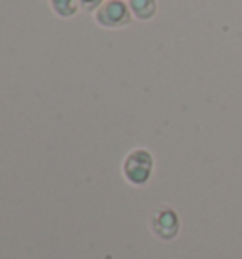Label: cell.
<instances>
[{"mask_svg":"<svg viewBox=\"0 0 242 259\" xmlns=\"http://www.w3.org/2000/svg\"><path fill=\"white\" fill-rule=\"evenodd\" d=\"M153 231L161 238H174L178 235V216L171 208H161L153 216Z\"/></svg>","mask_w":242,"mask_h":259,"instance_id":"obj_3","label":"cell"},{"mask_svg":"<svg viewBox=\"0 0 242 259\" xmlns=\"http://www.w3.org/2000/svg\"><path fill=\"white\" fill-rule=\"evenodd\" d=\"M51 4H53V10L57 12L59 15H63V17H70V15L76 14V0H51Z\"/></svg>","mask_w":242,"mask_h":259,"instance_id":"obj_5","label":"cell"},{"mask_svg":"<svg viewBox=\"0 0 242 259\" xmlns=\"http://www.w3.org/2000/svg\"><path fill=\"white\" fill-rule=\"evenodd\" d=\"M97 21L104 27H123L131 21V12L121 0H110L97 12Z\"/></svg>","mask_w":242,"mask_h":259,"instance_id":"obj_2","label":"cell"},{"mask_svg":"<svg viewBox=\"0 0 242 259\" xmlns=\"http://www.w3.org/2000/svg\"><path fill=\"white\" fill-rule=\"evenodd\" d=\"M151 168H153V159H151L150 151H146V150L133 151L127 157V161H125V166H123L127 180L136 184V186L148 182V178H150V174H151Z\"/></svg>","mask_w":242,"mask_h":259,"instance_id":"obj_1","label":"cell"},{"mask_svg":"<svg viewBox=\"0 0 242 259\" xmlns=\"http://www.w3.org/2000/svg\"><path fill=\"white\" fill-rule=\"evenodd\" d=\"M100 2H102V0H79L82 8L87 10V12H91V10H95V8H99Z\"/></svg>","mask_w":242,"mask_h":259,"instance_id":"obj_6","label":"cell"},{"mask_svg":"<svg viewBox=\"0 0 242 259\" xmlns=\"http://www.w3.org/2000/svg\"><path fill=\"white\" fill-rule=\"evenodd\" d=\"M129 6L138 19H151L155 15V0H129Z\"/></svg>","mask_w":242,"mask_h":259,"instance_id":"obj_4","label":"cell"}]
</instances>
